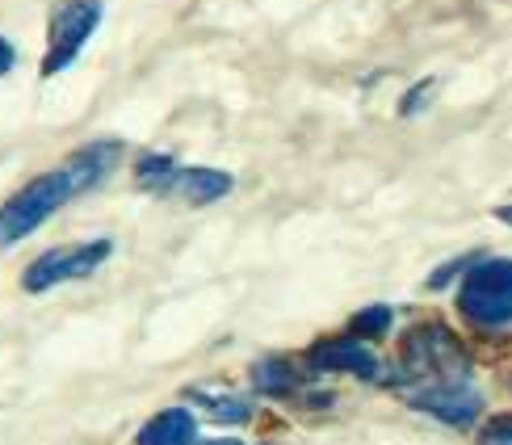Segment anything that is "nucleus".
Instances as JSON below:
<instances>
[{"instance_id":"nucleus-1","label":"nucleus","mask_w":512,"mask_h":445,"mask_svg":"<svg viewBox=\"0 0 512 445\" xmlns=\"http://www.w3.org/2000/svg\"><path fill=\"white\" fill-rule=\"evenodd\" d=\"M68 198H76V185L68 177V168L42 173L26 189H17V194L0 206V248L21 244L30 231H38L42 223H47Z\"/></svg>"},{"instance_id":"nucleus-2","label":"nucleus","mask_w":512,"mask_h":445,"mask_svg":"<svg viewBox=\"0 0 512 445\" xmlns=\"http://www.w3.org/2000/svg\"><path fill=\"white\" fill-rule=\"evenodd\" d=\"M105 5L101 0H55L51 9V30H47V55H42V80L68 72L76 55L84 51L101 26Z\"/></svg>"},{"instance_id":"nucleus-3","label":"nucleus","mask_w":512,"mask_h":445,"mask_svg":"<svg viewBox=\"0 0 512 445\" xmlns=\"http://www.w3.org/2000/svg\"><path fill=\"white\" fill-rule=\"evenodd\" d=\"M458 307L466 320H475L483 328L508 324L512 320V261L496 257V261L475 265L458 290Z\"/></svg>"},{"instance_id":"nucleus-4","label":"nucleus","mask_w":512,"mask_h":445,"mask_svg":"<svg viewBox=\"0 0 512 445\" xmlns=\"http://www.w3.org/2000/svg\"><path fill=\"white\" fill-rule=\"evenodd\" d=\"M110 252H114L110 240H89V244H76V248H51V252H42V257L26 269L21 286H26L30 294H42V290H51L59 282L93 278V273L110 261Z\"/></svg>"},{"instance_id":"nucleus-5","label":"nucleus","mask_w":512,"mask_h":445,"mask_svg":"<svg viewBox=\"0 0 512 445\" xmlns=\"http://www.w3.org/2000/svg\"><path fill=\"white\" fill-rule=\"evenodd\" d=\"M118 160H122V143L118 139H97V143H84L80 152H72L63 168H68L76 194H84V189H93V185H101L105 177H110L118 168Z\"/></svg>"},{"instance_id":"nucleus-6","label":"nucleus","mask_w":512,"mask_h":445,"mask_svg":"<svg viewBox=\"0 0 512 445\" xmlns=\"http://www.w3.org/2000/svg\"><path fill=\"white\" fill-rule=\"evenodd\" d=\"M412 404L433 412L437 420H450V425H466L475 412H479V391H471L466 383H454V387H424L412 395Z\"/></svg>"},{"instance_id":"nucleus-7","label":"nucleus","mask_w":512,"mask_h":445,"mask_svg":"<svg viewBox=\"0 0 512 445\" xmlns=\"http://www.w3.org/2000/svg\"><path fill=\"white\" fill-rule=\"evenodd\" d=\"M231 185H236V181H231V173H219V168H177L164 194H177L189 206H206V202L227 198Z\"/></svg>"},{"instance_id":"nucleus-8","label":"nucleus","mask_w":512,"mask_h":445,"mask_svg":"<svg viewBox=\"0 0 512 445\" xmlns=\"http://www.w3.org/2000/svg\"><path fill=\"white\" fill-rule=\"evenodd\" d=\"M311 366L315 370H336V374H357V378H374L378 374V362L366 345L357 341H328L311 353Z\"/></svg>"},{"instance_id":"nucleus-9","label":"nucleus","mask_w":512,"mask_h":445,"mask_svg":"<svg viewBox=\"0 0 512 445\" xmlns=\"http://www.w3.org/2000/svg\"><path fill=\"white\" fill-rule=\"evenodd\" d=\"M194 433H198L194 416H189L185 408H168L139 429V445H189Z\"/></svg>"},{"instance_id":"nucleus-10","label":"nucleus","mask_w":512,"mask_h":445,"mask_svg":"<svg viewBox=\"0 0 512 445\" xmlns=\"http://www.w3.org/2000/svg\"><path fill=\"white\" fill-rule=\"evenodd\" d=\"M173 173H177V164H173V156H164V152H143L139 164H135L139 189H156V194H164L168 181H173Z\"/></svg>"},{"instance_id":"nucleus-11","label":"nucleus","mask_w":512,"mask_h":445,"mask_svg":"<svg viewBox=\"0 0 512 445\" xmlns=\"http://www.w3.org/2000/svg\"><path fill=\"white\" fill-rule=\"evenodd\" d=\"M252 383L265 395H286V391H294V370L282 362V357H265V362H256Z\"/></svg>"},{"instance_id":"nucleus-12","label":"nucleus","mask_w":512,"mask_h":445,"mask_svg":"<svg viewBox=\"0 0 512 445\" xmlns=\"http://www.w3.org/2000/svg\"><path fill=\"white\" fill-rule=\"evenodd\" d=\"M387 328H391V307H366L353 320V332L357 336H382Z\"/></svg>"},{"instance_id":"nucleus-13","label":"nucleus","mask_w":512,"mask_h":445,"mask_svg":"<svg viewBox=\"0 0 512 445\" xmlns=\"http://www.w3.org/2000/svg\"><path fill=\"white\" fill-rule=\"evenodd\" d=\"M248 412L252 408L244 404V399H210V416L223 420V425H244Z\"/></svg>"},{"instance_id":"nucleus-14","label":"nucleus","mask_w":512,"mask_h":445,"mask_svg":"<svg viewBox=\"0 0 512 445\" xmlns=\"http://www.w3.org/2000/svg\"><path fill=\"white\" fill-rule=\"evenodd\" d=\"M479 445H512V416L487 420L483 433H479Z\"/></svg>"},{"instance_id":"nucleus-15","label":"nucleus","mask_w":512,"mask_h":445,"mask_svg":"<svg viewBox=\"0 0 512 445\" xmlns=\"http://www.w3.org/2000/svg\"><path fill=\"white\" fill-rule=\"evenodd\" d=\"M433 89H437V80H420L416 89L399 101V114H403V118H408V114H420V110H424V101L433 97Z\"/></svg>"},{"instance_id":"nucleus-16","label":"nucleus","mask_w":512,"mask_h":445,"mask_svg":"<svg viewBox=\"0 0 512 445\" xmlns=\"http://www.w3.org/2000/svg\"><path fill=\"white\" fill-rule=\"evenodd\" d=\"M13 63H17L13 42H9V38H0V76H9V72H13Z\"/></svg>"},{"instance_id":"nucleus-17","label":"nucleus","mask_w":512,"mask_h":445,"mask_svg":"<svg viewBox=\"0 0 512 445\" xmlns=\"http://www.w3.org/2000/svg\"><path fill=\"white\" fill-rule=\"evenodd\" d=\"M496 219H500V223H512V206H500V210H496Z\"/></svg>"},{"instance_id":"nucleus-18","label":"nucleus","mask_w":512,"mask_h":445,"mask_svg":"<svg viewBox=\"0 0 512 445\" xmlns=\"http://www.w3.org/2000/svg\"><path fill=\"white\" fill-rule=\"evenodd\" d=\"M210 445H240V441H210Z\"/></svg>"}]
</instances>
